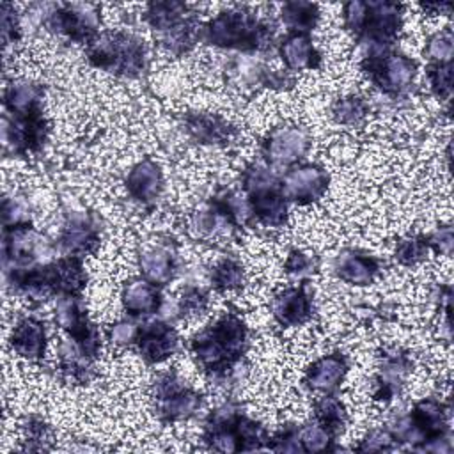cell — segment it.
<instances>
[{
	"instance_id": "obj_18",
	"label": "cell",
	"mask_w": 454,
	"mask_h": 454,
	"mask_svg": "<svg viewBox=\"0 0 454 454\" xmlns=\"http://www.w3.org/2000/svg\"><path fill=\"white\" fill-rule=\"evenodd\" d=\"M46 278L51 294L78 296L87 284V273L82 264V257L64 255L53 262H48Z\"/></svg>"
},
{
	"instance_id": "obj_12",
	"label": "cell",
	"mask_w": 454,
	"mask_h": 454,
	"mask_svg": "<svg viewBox=\"0 0 454 454\" xmlns=\"http://www.w3.org/2000/svg\"><path fill=\"white\" fill-rule=\"evenodd\" d=\"M48 135V124L43 115V108H35L27 114H5L4 115V144L12 154L25 156L43 147Z\"/></svg>"
},
{
	"instance_id": "obj_28",
	"label": "cell",
	"mask_w": 454,
	"mask_h": 454,
	"mask_svg": "<svg viewBox=\"0 0 454 454\" xmlns=\"http://www.w3.org/2000/svg\"><path fill=\"white\" fill-rule=\"evenodd\" d=\"M43 89L30 80H12L4 90L5 114H27L41 108Z\"/></svg>"
},
{
	"instance_id": "obj_44",
	"label": "cell",
	"mask_w": 454,
	"mask_h": 454,
	"mask_svg": "<svg viewBox=\"0 0 454 454\" xmlns=\"http://www.w3.org/2000/svg\"><path fill=\"white\" fill-rule=\"evenodd\" d=\"M429 247L440 254L449 255L452 250V229L450 227H440L436 232L427 236Z\"/></svg>"
},
{
	"instance_id": "obj_13",
	"label": "cell",
	"mask_w": 454,
	"mask_h": 454,
	"mask_svg": "<svg viewBox=\"0 0 454 454\" xmlns=\"http://www.w3.org/2000/svg\"><path fill=\"white\" fill-rule=\"evenodd\" d=\"M330 183L328 172L316 163H296L286 170L280 179L282 193L296 204H312L319 200Z\"/></svg>"
},
{
	"instance_id": "obj_43",
	"label": "cell",
	"mask_w": 454,
	"mask_h": 454,
	"mask_svg": "<svg viewBox=\"0 0 454 454\" xmlns=\"http://www.w3.org/2000/svg\"><path fill=\"white\" fill-rule=\"evenodd\" d=\"M137 333H138V326L133 325L131 321H119V323L112 325L110 330H108L110 342L115 344V346L135 344Z\"/></svg>"
},
{
	"instance_id": "obj_3",
	"label": "cell",
	"mask_w": 454,
	"mask_h": 454,
	"mask_svg": "<svg viewBox=\"0 0 454 454\" xmlns=\"http://www.w3.org/2000/svg\"><path fill=\"white\" fill-rule=\"evenodd\" d=\"M344 27L367 51L390 50L403 27V5L394 2H348L342 7Z\"/></svg>"
},
{
	"instance_id": "obj_8",
	"label": "cell",
	"mask_w": 454,
	"mask_h": 454,
	"mask_svg": "<svg viewBox=\"0 0 454 454\" xmlns=\"http://www.w3.org/2000/svg\"><path fill=\"white\" fill-rule=\"evenodd\" d=\"M360 67L381 92L394 98L411 89L417 73V64L410 57L392 50L365 51Z\"/></svg>"
},
{
	"instance_id": "obj_25",
	"label": "cell",
	"mask_w": 454,
	"mask_h": 454,
	"mask_svg": "<svg viewBox=\"0 0 454 454\" xmlns=\"http://www.w3.org/2000/svg\"><path fill=\"white\" fill-rule=\"evenodd\" d=\"M121 300L124 310L133 317L156 314L161 307L160 286L149 282L144 277L133 278L124 286Z\"/></svg>"
},
{
	"instance_id": "obj_29",
	"label": "cell",
	"mask_w": 454,
	"mask_h": 454,
	"mask_svg": "<svg viewBox=\"0 0 454 454\" xmlns=\"http://www.w3.org/2000/svg\"><path fill=\"white\" fill-rule=\"evenodd\" d=\"M282 23L296 34H309L319 21V7L312 2H286L280 9Z\"/></svg>"
},
{
	"instance_id": "obj_33",
	"label": "cell",
	"mask_w": 454,
	"mask_h": 454,
	"mask_svg": "<svg viewBox=\"0 0 454 454\" xmlns=\"http://www.w3.org/2000/svg\"><path fill=\"white\" fill-rule=\"evenodd\" d=\"M298 436H300L303 452H321V450L335 449L333 447L335 434L317 422L298 427Z\"/></svg>"
},
{
	"instance_id": "obj_5",
	"label": "cell",
	"mask_w": 454,
	"mask_h": 454,
	"mask_svg": "<svg viewBox=\"0 0 454 454\" xmlns=\"http://www.w3.org/2000/svg\"><path fill=\"white\" fill-rule=\"evenodd\" d=\"M89 62L103 71L121 76H138L145 69L144 41L122 30H106L87 44Z\"/></svg>"
},
{
	"instance_id": "obj_31",
	"label": "cell",
	"mask_w": 454,
	"mask_h": 454,
	"mask_svg": "<svg viewBox=\"0 0 454 454\" xmlns=\"http://www.w3.org/2000/svg\"><path fill=\"white\" fill-rule=\"evenodd\" d=\"M243 266L234 259H222L211 271L213 287L220 293L238 289L243 284Z\"/></svg>"
},
{
	"instance_id": "obj_21",
	"label": "cell",
	"mask_w": 454,
	"mask_h": 454,
	"mask_svg": "<svg viewBox=\"0 0 454 454\" xmlns=\"http://www.w3.org/2000/svg\"><path fill=\"white\" fill-rule=\"evenodd\" d=\"M188 135L204 145H225L234 137V128L223 117L215 114L192 112L184 117Z\"/></svg>"
},
{
	"instance_id": "obj_36",
	"label": "cell",
	"mask_w": 454,
	"mask_h": 454,
	"mask_svg": "<svg viewBox=\"0 0 454 454\" xmlns=\"http://www.w3.org/2000/svg\"><path fill=\"white\" fill-rule=\"evenodd\" d=\"M426 53L431 64H450L452 60V32L449 28L433 34L427 41Z\"/></svg>"
},
{
	"instance_id": "obj_27",
	"label": "cell",
	"mask_w": 454,
	"mask_h": 454,
	"mask_svg": "<svg viewBox=\"0 0 454 454\" xmlns=\"http://www.w3.org/2000/svg\"><path fill=\"white\" fill-rule=\"evenodd\" d=\"M138 266L144 278L156 286H165L174 278L177 261L174 250L163 245H156L140 254Z\"/></svg>"
},
{
	"instance_id": "obj_26",
	"label": "cell",
	"mask_w": 454,
	"mask_h": 454,
	"mask_svg": "<svg viewBox=\"0 0 454 454\" xmlns=\"http://www.w3.org/2000/svg\"><path fill=\"white\" fill-rule=\"evenodd\" d=\"M278 55L289 71L317 69L321 64V53L316 50L309 34L291 32L280 41Z\"/></svg>"
},
{
	"instance_id": "obj_30",
	"label": "cell",
	"mask_w": 454,
	"mask_h": 454,
	"mask_svg": "<svg viewBox=\"0 0 454 454\" xmlns=\"http://www.w3.org/2000/svg\"><path fill=\"white\" fill-rule=\"evenodd\" d=\"M314 417L317 424H321L337 436L346 422V410L337 397H333L332 394H323V397L314 403Z\"/></svg>"
},
{
	"instance_id": "obj_23",
	"label": "cell",
	"mask_w": 454,
	"mask_h": 454,
	"mask_svg": "<svg viewBox=\"0 0 454 454\" xmlns=\"http://www.w3.org/2000/svg\"><path fill=\"white\" fill-rule=\"evenodd\" d=\"M126 188L135 200L142 204L154 202L163 190V174L160 165L153 160L138 161L126 177Z\"/></svg>"
},
{
	"instance_id": "obj_34",
	"label": "cell",
	"mask_w": 454,
	"mask_h": 454,
	"mask_svg": "<svg viewBox=\"0 0 454 454\" xmlns=\"http://www.w3.org/2000/svg\"><path fill=\"white\" fill-rule=\"evenodd\" d=\"M429 239L427 236H408L403 238L395 247V261L403 266H413L427 257L429 252Z\"/></svg>"
},
{
	"instance_id": "obj_32",
	"label": "cell",
	"mask_w": 454,
	"mask_h": 454,
	"mask_svg": "<svg viewBox=\"0 0 454 454\" xmlns=\"http://www.w3.org/2000/svg\"><path fill=\"white\" fill-rule=\"evenodd\" d=\"M367 114H369V105L360 96H348V98L337 99L335 105L332 106L333 119L344 126L358 124L360 121L365 119Z\"/></svg>"
},
{
	"instance_id": "obj_35",
	"label": "cell",
	"mask_w": 454,
	"mask_h": 454,
	"mask_svg": "<svg viewBox=\"0 0 454 454\" xmlns=\"http://www.w3.org/2000/svg\"><path fill=\"white\" fill-rule=\"evenodd\" d=\"M23 433H25V442H27L28 450H44L51 443L50 426L37 417H30L25 422Z\"/></svg>"
},
{
	"instance_id": "obj_41",
	"label": "cell",
	"mask_w": 454,
	"mask_h": 454,
	"mask_svg": "<svg viewBox=\"0 0 454 454\" xmlns=\"http://www.w3.org/2000/svg\"><path fill=\"white\" fill-rule=\"evenodd\" d=\"M395 440L388 429H371L356 450H392L395 445Z\"/></svg>"
},
{
	"instance_id": "obj_6",
	"label": "cell",
	"mask_w": 454,
	"mask_h": 454,
	"mask_svg": "<svg viewBox=\"0 0 454 454\" xmlns=\"http://www.w3.org/2000/svg\"><path fill=\"white\" fill-rule=\"evenodd\" d=\"M144 20L158 34L161 44L177 55L188 51L200 37L195 12L181 2H153L147 5Z\"/></svg>"
},
{
	"instance_id": "obj_11",
	"label": "cell",
	"mask_w": 454,
	"mask_h": 454,
	"mask_svg": "<svg viewBox=\"0 0 454 454\" xmlns=\"http://www.w3.org/2000/svg\"><path fill=\"white\" fill-rule=\"evenodd\" d=\"M50 28L74 43H90L99 35V7L94 4H57L46 16Z\"/></svg>"
},
{
	"instance_id": "obj_4",
	"label": "cell",
	"mask_w": 454,
	"mask_h": 454,
	"mask_svg": "<svg viewBox=\"0 0 454 454\" xmlns=\"http://www.w3.org/2000/svg\"><path fill=\"white\" fill-rule=\"evenodd\" d=\"M266 429L232 406L215 410L204 426V442L222 452L261 450L268 447Z\"/></svg>"
},
{
	"instance_id": "obj_19",
	"label": "cell",
	"mask_w": 454,
	"mask_h": 454,
	"mask_svg": "<svg viewBox=\"0 0 454 454\" xmlns=\"http://www.w3.org/2000/svg\"><path fill=\"white\" fill-rule=\"evenodd\" d=\"M348 372V360L340 353H330L317 358L305 372V385L312 392L333 394Z\"/></svg>"
},
{
	"instance_id": "obj_20",
	"label": "cell",
	"mask_w": 454,
	"mask_h": 454,
	"mask_svg": "<svg viewBox=\"0 0 454 454\" xmlns=\"http://www.w3.org/2000/svg\"><path fill=\"white\" fill-rule=\"evenodd\" d=\"M335 275L351 286H369L378 271L380 262L376 257L360 250H344L337 255L333 262Z\"/></svg>"
},
{
	"instance_id": "obj_22",
	"label": "cell",
	"mask_w": 454,
	"mask_h": 454,
	"mask_svg": "<svg viewBox=\"0 0 454 454\" xmlns=\"http://www.w3.org/2000/svg\"><path fill=\"white\" fill-rule=\"evenodd\" d=\"M11 348L28 362H37L46 351V328L35 317L20 319L11 332Z\"/></svg>"
},
{
	"instance_id": "obj_24",
	"label": "cell",
	"mask_w": 454,
	"mask_h": 454,
	"mask_svg": "<svg viewBox=\"0 0 454 454\" xmlns=\"http://www.w3.org/2000/svg\"><path fill=\"white\" fill-rule=\"evenodd\" d=\"M381 358H383V362L380 365V374L376 378L374 399L387 403L401 388L403 380L411 367V360L406 353H403L399 349L385 351V355Z\"/></svg>"
},
{
	"instance_id": "obj_39",
	"label": "cell",
	"mask_w": 454,
	"mask_h": 454,
	"mask_svg": "<svg viewBox=\"0 0 454 454\" xmlns=\"http://www.w3.org/2000/svg\"><path fill=\"white\" fill-rule=\"evenodd\" d=\"M277 452H303L300 436H298V426H286L280 429L273 438L268 440V447Z\"/></svg>"
},
{
	"instance_id": "obj_9",
	"label": "cell",
	"mask_w": 454,
	"mask_h": 454,
	"mask_svg": "<svg viewBox=\"0 0 454 454\" xmlns=\"http://www.w3.org/2000/svg\"><path fill=\"white\" fill-rule=\"evenodd\" d=\"M153 399L156 403V411L165 422H177L193 417L200 404L202 395L188 387L174 372L161 374L153 385Z\"/></svg>"
},
{
	"instance_id": "obj_17",
	"label": "cell",
	"mask_w": 454,
	"mask_h": 454,
	"mask_svg": "<svg viewBox=\"0 0 454 454\" xmlns=\"http://www.w3.org/2000/svg\"><path fill=\"white\" fill-rule=\"evenodd\" d=\"M312 310L314 300L307 284L287 287L271 300V314L280 326H300L312 317Z\"/></svg>"
},
{
	"instance_id": "obj_1",
	"label": "cell",
	"mask_w": 454,
	"mask_h": 454,
	"mask_svg": "<svg viewBox=\"0 0 454 454\" xmlns=\"http://www.w3.org/2000/svg\"><path fill=\"white\" fill-rule=\"evenodd\" d=\"M248 348V328L232 312L220 316L190 340L197 362L211 374H225Z\"/></svg>"
},
{
	"instance_id": "obj_38",
	"label": "cell",
	"mask_w": 454,
	"mask_h": 454,
	"mask_svg": "<svg viewBox=\"0 0 454 454\" xmlns=\"http://www.w3.org/2000/svg\"><path fill=\"white\" fill-rule=\"evenodd\" d=\"M450 64H429L427 67L431 89L440 99L447 101L450 98Z\"/></svg>"
},
{
	"instance_id": "obj_15",
	"label": "cell",
	"mask_w": 454,
	"mask_h": 454,
	"mask_svg": "<svg viewBox=\"0 0 454 454\" xmlns=\"http://www.w3.org/2000/svg\"><path fill=\"white\" fill-rule=\"evenodd\" d=\"M135 344L140 356L147 364H160L176 353L179 346V337L172 325L153 319L138 326Z\"/></svg>"
},
{
	"instance_id": "obj_2",
	"label": "cell",
	"mask_w": 454,
	"mask_h": 454,
	"mask_svg": "<svg viewBox=\"0 0 454 454\" xmlns=\"http://www.w3.org/2000/svg\"><path fill=\"white\" fill-rule=\"evenodd\" d=\"M273 34V27L248 9L222 11L200 28L207 44L238 51H262L271 44Z\"/></svg>"
},
{
	"instance_id": "obj_37",
	"label": "cell",
	"mask_w": 454,
	"mask_h": 454,
	"mask_svg": "<svg viewBox=\"0 0 454 454\" xmlns=\"http://www.w3.org/2000/svg\"><path fill=\"white\" fill-rule=\"evenodd\" d=\"M317 268V262L314 257H310L309 254L301 252V250H291L286 262H284V270L289 277L293 278H305L310 277Z\"/></svg>"
},
{
	"instance_id": "obj_7",
	"label": "cell",
	"mask_w": 454,
	"mask_h": 454,
	"mask_svg": "<svg viewBox=\"0 0 454 454\" xmlns=\"http://www.w3.org/2000/svg\"><path fill=\"white\" fill-rule=\"evenodd\" d=\"M241 186L247 195L250 215L266 227H282L287 220V199L280 179L266 167L250 165L243 170Z\"/></svg>"
},
{
	"instance_id": "obj_42",
	"label": "cell",
	"mask_w": 454,
	"mask_h": 454,
	"mask_svg": "<svg viewBox=\"0 0 454 454\" xmlns=\"http://www.w3.org/2000/svg\"><path fill=\"white\" fill-rule=\"evenodd\" d=\"M20 34H21V27H20L16 11L11 4L4 2L2 4V39H4V44L7 46L11 43H16L20 39Z\"/></svg>"
},
{
	"instance_id": "obj_40",
	"label": "cell",
	"mask_w": 454,
	"mask_h": 454,
	"mask_svg": "<svg viewBox=\"0 0 454 454\" xmlns=\"http://www.w3.org/2000/svg\"><path fill=\"white\" fill-rule=\"evenodd\" d=\"M207 307V294L199 287H188L179 298V312L181 316H195L202 314Z\"/></svg>"
},
{
	"instance_id": "obj_10",
	"label": "cell",
	"mask_w": 454,
	"mask_h": 454,
	"mask_svg": "<svg viewBox=\"0 0 454 454\" xmlns=\"http://www.w3.org/2000/svg\"><path fill=\"white\" fill-rule=\"evenodd\" d=\"M55 319L57 325L67 333V340H71L83 356L89 360L98 356L101 348V335L98 326L89 319L78 296H59Z\"/></svg>"
},
{
	"instance_id": "obj_16",
	"label": "cell",
	"mask_w": 454,
	"mask_h": 454,
	"mask_svg": "<svg viewBox=\"0 0 454 454\" xmlns=\"http://www.w3.org/2000/svg\"><path fill=\"white\" fill-rule=\"evenodd\" d=\"M99 245V223L94 215L74 213L59 234V247L66 255L82 257Z\"/></svg>"
},
{
	"instance_id": "obj_14",
	"label": "cell",
	"mask_w": 454,
	"mask_h": 454,
	"mask_svg": "<svg viewBox=\"0 0 454 454\" xmlns=\"http://www.w3.org/2000/svg\"><path fill=\"white\" fill-rule=\"evenodd\" d=\"M310 137L300 126H278L273 128L264 142L262 154L271 167H293L309 151Z\"/></svg>"
}]
</instances>
